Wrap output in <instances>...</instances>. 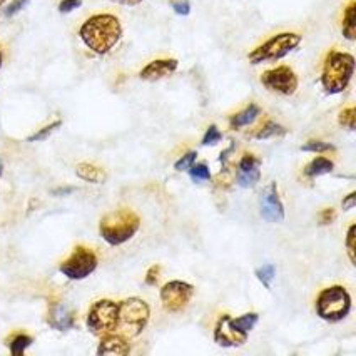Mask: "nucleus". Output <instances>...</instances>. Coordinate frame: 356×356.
I'll list each match as a JSON object with an SVG mask.
<instances>
[{
  "label": "nucleus",
  "mask_w": 356,
  "mask_h": 356,
  "mask_svg": "<svg viewBox=\"0 0 356 356\" xmlns=\"http://www.w3.org/2000/svg\"><path fill=\"white\" fill-rule=\"evenodd\" d=\"M79 37L97 56L109 54L122 39V26L113 14H94L79 29Z\"/></svg>",
  "instance_id": "nucleus-1"
},
{
  "label": "nucleus",
  "mask_w": 356,
  "mask_h": 356,
  "mask_svg": "<svg viewBox=\"0 0 356 356\" xmlns=\"http://www.w3.org/2000/svg\"><path fill=\"white\" fill-rule=\"evenodd\" d=\"M355 72V57L343 51L326 54L321 70V86L326 94H341L350 86Z\"/></svg>",
  "instance_id": "nucleus-2"
},
{
  "label": "nucleus",
  "mask_w": 356,
  "mask_h": 356,
  "mask_svg": "<svg viewBox=\"0 0 356 356\" xmlns=\"http://www.w3.org/2000/svg\"><path fill=\"white\" fill-rule=\"evenodd\" d=\"M140 227V218L129 208L114 209L102 216L99 222V233L111 246H121L134 238Z\"/></svg>",
  "instance_id": "nucleus-3"
},
{
  "label": "nucleus",
  "mask_w": 356,
  "mask_h": 356,
  "mask_svg": "<svg viewBox=\"0 0 356 356\" xmlns=\"http://www.w3.org/2000/svg\"><path fill=\"white\" fill-rule=\"evenodd\" d=\"M149 316H151V309L146 301L140 298L124 300L119 303V321L115 331L127 339L139 337L147 326Z\"/></svg>",
  "instance_id": "nucleus-4"
},
{
  "label": "nucleus",
  "mask_w": 356,
  "mask_h": 356,
  "mask_svg": "<svg viewBox=\"0 0 356 356\" xmlns=\"http://www.w3.org/2000/svg\"><path fill=\"white\" fill-rule=\"evenodd\" d=\"M314 308L321 320L330 323L341 321L351 312V296L346 288L330 286L318 295Z\"/></svg>",
  "instance_id": "nucleus-5"
},
{
  "label": "nucleus",
  "mask_w": 356,
  "mask_h": 356,
  "mask_svg": "<svg viewBox=\"0 0 356 356\" xmlns=\"http://www.w3.org/2000/svg\"><path fill=\"white\" fill-rule=\"evenodd\" d=\"M301 44V35L295 32H281L278 35H273L266 42L261 44L254 51L250 52L248 59L251 64H263V62L280 60L293 52Z\"/></svg>",
  "instance_id": "nucleus-6"
},
{
  "label": "nucleus",
  "mask_w": 356,
  "mask_h": 356,
  "mask_svg": "<svg viewBox=\"0 0 356 356\" xmlns=\"http://www.w3.org/2000/svg\"><path fill=\"white\" fill-rule=\"evenodd\" d=\"M119 321V303L113 300H99L90 306L87 313L86 325L92 334L102 338L109 333H115Z\"/></svg>",
  "instance_id": "nucleus-7"
},
{
  "label": "nucleus",
  "mask_w": 356,
  "mask_h": 356,
  "mask_svg": "<svg viewBox=\"0 0 356 356\" xmlns=\"http://www.w3.org/2000/svg\"><path fill=\"white\" fill-rule=\"evenodd\" d=\"M97 256L96 252L86 246H76L74 251L64 263H60L59 271L65 278L72 281L86 280L87 276L92 275L97 270Z\"/></svg>",
  "instance_id": "nucleus-8"
},
{
  "label": "nucleus",
  "mask_w": 356,
  "mask_h": 356,
  "mask_svg": "<svg viewBox=\"0 0 356 356\" xmlns=\"http://www.w3.org/2000/svg\"><path fill=\"white\" fill-rule=\"evenodd\" d=\"M261 84L271 92L293 96L298 90V76L289 65H280V67L264 70L261 74Z\"/></svg>",
  "instance_id": "nucleus-9"
},
{
  "label": "nucleus",
  "mask_w": 356,
  "mask_h": 356,
  "mask_svg": "<svg viewBox=\"0 0 356 356\" xmlns=\"http://www.w3.org/2000/svg\"><path fill=\"white\" fill-rule=\"evenodd\" d=\"M161 303L168 313H181L194 296V286L184 281H169L161 289Z\"/></svg>",
  "instance_id": "nucleus-10"
},
{
  "label": "nucleus",
  "mask_w": 356,
  "mask_h": 356,
  "mask_svg": "<svg viewBox=\"0 0 356 356\" xmlns=\"http://www.w3.org/2000/svg\"><path fill=\"white\" fill-rule=\"evenodd\" d=\"M261 216L268 222H281L284 219V206L278 193V184L271 183L259 196Z\"/></svg>",
  "instance_id": "nucleus-11"
},
{
  "label": "nucleus",
  "mask_w": 356,
  "mask_h": 356,
  "mask_svg": "<svg viewBox=\"0 0 356 356\" xmlns=\"http://www.w3.org/2000/svg\"><path fill=\"white\" fill-rule=\"evenodd\" d=\"M248 334L241 333L239 330H236L231 323L229 314H222L216 323V328H214V341L222 348H238L243 346L246 343Z\"/></svg>",
  "instance_id": "nucleus-12"
},
{
  "label": "nucleus",
  "mask_w": 356,
  "mask_h": 356,
  "mask_svg": "<svg viewBox=\"0 0 356 356\" xmlns=\"http://www.w3.org/2000/svg\"><path fill=\"white\" fill-rule=\"evenodd\" d=\"M261 161L252 154H244L238 163L236 183L244 189L254 188L261 179Z\"/></svg>",
  "instance_id": "nucleus-13"
},
{
  "label": "nucleus",
  "mask_w": 356,
  "mask_h": 356,
  "mask_svg": "<svg viewBox=\"0 0 356 356\" xmlns=\"http://www.w3.org/2000/svg\"><path fill=\"white\" fill-rule=\"evenodd\" d=\"M49 326L57 331L72 330L77 325L76 312L65 303H52L47 316Z\"/></svg>",
  "instance_id": "nucleus-14"
},
{
  "label": "nucleus",
  "mask_w": 356,
  "mask_h": 356,
  "mask_svg": "<svg viewBox=\"0 0 356 356\" xmlns=\"http://www.w3.org/2000/svg\"><path fill=\"white\" fill-rule=\"evenodd\" d=\"M177 65H179V62L176 59H156L149 62L146 67L140 70L139 77L147 82L161 81V79L171 76V74L176 72Z\"/></svg>",
  "instance_id": "nucleus-15"
},
{
  "label": "nucleus",
  "mask_w": 356,
  "mask_h": 356,
  "mask_svg": "<svg viewBox=\"0 0 356 356\" xmlns=\"http://www.w3.org/2000/svg\"><path fill=\"white\" fill-rule=\"evenodd\" d=\"M131 353V345L129 339L119 333H109L106 337H102L101 343L97 346V355H129Z\"/></svg>",
  "instance_id": "nucleus-16"
},
{
  "label": "nucleus",
  "mask_w": 356,
  "mask_h": 356,
  "mask_svg": "<svg viewBox=\"0 0 356 356\" xmlns=\"http://www.w3.org/2000/svg\"><path fill=\"white\" fill-rule=\"evenodd\" d=\"M261 114V109L258 104H250L244 107L243 111H239V113H236L234 115H231L229 119V126L233 127V129H241V127H246L250 126L258 119V115Z\"/></svg>",
  "instance_id": "nucleus-17"
},
{
  "label": "nucleus",
  "mask_w": 356,
  "mask_h": 356,
  "mask_svg": "<svg viewBox=\"0 0 356 356\" xmlns=\"http://www.w3.org/2000/svg\"><path fill=\"white\" fill-rule=\"evenodd\" d=\"M76 174L81 177L82 181L92 184H102L107 179V174L104 169L97 168V165L89 164V163H81L76 168Z\"/></svg>",
  "instance_id": "nucleus-18"
},
{
  "label": "nucleus",
  "mask_w": 356,
  "mask_h": 356,
  "mask_svg": "<svg viewBox=\"0 0 356 356\" xmlns=\"http://www.w3.org/2000/svg\"><path fill=\"white\" fill-rule=\"evenodd\" d=\"M341 32L348 40L356 39V0H350L343 12Z\"/></svg>",
  "instance_id": "nucleus-19"
},
{
  "label": "nucleus",
  "mask_w": 356,
  "mask_h": 356,
  "mask_svg": "<svg viewBox=\"0 0 356 356\" xmlns=\"http://www.w3.org/2000/svg\"><path fill=\"white\" fill-rule=\"evenodd\" d=\"M334 164L333 161L328 159V157H314L312 163L306 164L305 168V174L308 177H318V176H323V174H330L333 171Z\"/></svg>",
  "instance_id": "nucleus-20"
},
{
  "label": "nucleus",
  "mask_w": 356,
  "mask_h": 356,
  "mask_svg": "<svg viewBox=\"0 0 356 356\" xmlns=\"http://www.w3.org/2000/svg\"><path fill=\"white\" fill-rule=\"evenodd\" d=\"M288 132L286 127L280 126V124L273 122V121H266L261 126V129L254 134L256 139H271V138H281Z\"/></svg>",
  "instance_id": "nucleus-21"
},
{
  "label": "nucleus",
  "mask_w": 356,
  "mask_h": 356,
  "mask_svg": "<svg viewBox=\"0 0 356 356\" xmlns=\"http://www.w3.org/2000/svg\"><path fill=\"white\" fill-rule=\"evenodd\" d=\"M34 343V338L29 337V334H24V333H19V334H14L12 339L9 341V348H10V353L14 356H20L26 353V350L29 346Z\"/></svg>",
  "instance_id": "nucleus-22"
},
{
  "label": "nucleus",
  "mask_w": 356,
  "mask_h": 356,
  "mask_svg": "<svg viewBox=\"0 0 356 356\" xmlns=\"http://www.w3.org/2000/svg\"><path fill=\"white\" fill-rule=\"evenodd\" d=\"M258 320H259L258 313H246V314H243V316L236 318V320L231 318V323H233V326L236 330H239L244 334H250V331L254 328Z\"/></svg>",
  "instance_id": "nucleus-23"
},
{
  "label": "nucleus",
  "mask_w": 356,
  "mask_h": 356,
  "mask_svg": "<svg viewBox=\"0 0 356 356\" xmlns=\"http://www.w3.org/2000/svg\"><path fill=\"white\" fill-rule=\"evenodd\" d=\"M275 276H276L275 264H264V266H261L256 270V278L259 280V283H263V286L266 289L271 288V283L273 280H275Z\"/></svg>",
  "instance_id": "nucleus-24"
},
{
  "label": "nucleus",
  "mask_w": 356,
  "mask_h": 356,
  "mask_svg": "<svg viewBox=\"0 0 356 356\" xmlns=\"http://www.w3.org/2000/svg\"><path fill=\"white\" fill-rule=\"evenodd\" d=\"M301 151L323 154V152H334L337 151V147H334L333 144L325 143V140H308V143L301 146Z\"/></svg>",
  "instance_id": "nucleus-25"
},
{
  "label": "nucleus",
  "mask_w": 356,
  "mask_h": 356,
  "mask_svg": "<svg viewBox=\"0 0 356 356\" xmlns=\"http://www.w3.org/2000/svg\"><path fill=\"white\" fill-rule=\"evenodd\" d=\"M188 171L194 183H202V181L211 179V171L206 164H193Z\"/></svg>",
  "instance_id": "nucleus-26"
},
{
  "label": "nucleus",
  "mask_w": 356,
  "mask_h": 356,
  "mask_svg": "<svg viewBox=\"0 0 356 356\" xmlns=\"http://www.w3.org/2000/svg\"><path fill=\"white\" fill-rule=\"evenodd\" d=\"M60 126H62V121H54L52 124H49V126H45V127H42V129L37 131L35 134L29 136L27 140H29V143H40V140H45L49 138V136L52 134L54 131L59 129Z\"/></svg>",
  "instance_id": "nucleus-27"
},
{
  "label": "nucleus",
  "mask_w": 356,
  "mask_h": 356,
  "mask_svg": "<svg viewBox=\"0 0 356 356\" xmlns=\"http://www.w3.org/2000/svg\"><path fill=\"white\" fill-rule=\"evenodd\" d=\"M338 122L341 124L343 127H346V129L355 131V127H356V109L355 107L351 106V107H346V109H343L341 113H339Z\"/></svg>",
  "instance_id": "nucleus-28"
},
{
  "label": "nucleus",
  "mask_w": 356,
  "mask_h": 356,
  "mask_svg": "<svg viewBox=\"0 0 356 356\" xmlns=\"http://www.w3.org/2000/svg\"><path fill=\"white\" fill-rule=\"evenodd\" d=\"M221 139H222L221 131L218 129V126H214L213 124V126L208 127L204 138H202V146H214V144H218Z\"/></svg>",
  "instance_id": "nucleus-29"
},
{
  "label": "nucleus",
  "mask_w": 356,
  "mask_h": 356,
  "mask_svg": "<svg viewBox=\"0 0 356 356\" xmlns=\"http://www.w3.org/2000/svg\"><path fill=\"white\" fill-rule=\"evenodd\" d=\"M29 2H31V0H12L9 6L3 9V15H6V17H14V15H17L19 12L26 9Z\"/></svg>",
  "instance_id": "nucleus-30"
},
{
  "label": "nucleus",
  "mask_w": 356,
  "mask_h": 356,
  "mask_svg": "<svg viewBox=\"0 0 356 356\" xmlns=\"http://www.w3.org/2000/svg\"><path fill=\"white\" fill-rule=\"evenodd\" d=\"M196 157H197V152L189 151L188 154H184L179 161H177L176 164H174V169H176V171H179V172L181 171H188V169L191 168L194 163H196Z\"/></svg>",
  "instance_id": "nucleus-31"
},
{
  "label": "nucleus",
  "mask_w": 356,
  "mask_h": 356,
  "mask_svg": "<svg viewBox=\"0 0 356 356\" xmlns=\"http://www.w3.org/2000/svg\"><path fill=\"white\" fill-rule=\"evenodd\" d=\"M355 233H356V226L351 225L350 229H348V233H346V241H345L348 258H350L351 264H355V261H356L355 259V238H356Z\"/></svg>",
  "instance_id": "nucleus-32"
},
{
  "label": "nucleus",
  "mask_w": 356,
  "mask_h": 356,
  "mask_svg": "<svg viewBox=\"0 0 356 356\" xmlns=\"http://www.w3.org/2000/svg\"><path fill=\"white\" fill-rule=\"evenodd\" d=\"M171 7L177 15H184V17L189 15V12H191V3H189V0H172Z\"/></svg>",
  "instance_id": "nucleus-33"
},
{
  "label": "nucleus",
  "mask_w": 356,
  "mask_h": 356,
  "mask_svg": "<svg viewBox=\"0 0 356 356\" xmlns=\"http://www.w3.org/2000/svg\"><path fill=\"white\" fill-rule=\"evenodd\" d=\"M82 6V0H60L59 12L60 14H70Z\"/></svg>",
  "instance_id": "nucleus-34"
},
{
  "label": "nucleus",
  "mask_w": 356,
  "mask_h": 356,
  "mask_svg": "<svg viewBox=\"0 0 356 356\" xmlns=\"http://www.w3.org/2000/svg\"><path fill=\"white\" fill-rule=\"evenodd\" d=\"M159 275H161V266L159 264H156V266H151L149 268L147 275H146V284L149 286H154L157 283V280H159Z\"/></svg>",
  "instance_id": "nucleus-35"
},
{
  "label": "nucleus",
  "mask_w": 356,
  "mask_h": 356,
  "mask_svg": "<svg viewBox=\"0 0 356 356\" xmlns=\"http://www.w3.org/2000/svg\"><path fill=\"white\" fill-rule=\"evenodd\" d=\"M334 216H337V214H334L333 208L323 209L320 213V222L321 225H331V222L334 221Z\"/></svg>",
  "instance_id": "nucleus-36"
},
{
  "label": "nucleus",
  "mask_w": 356,
  "mask_h": 356,
  "mask_svg": "<svg viewBox=\"0 0 356 356\" xmlns=\"http://www.w3.org/2000/svg\"><path fill=\"white\" fill-rule=\"evenodd\" d=\"M341 206H343V209H345V211L353 209L355 206H356V193H350V194H348L345 200H343Z\"/></svg>",
  "instance_id": "nucleus-37"
},
{
  "label": "nucleus",
  "mask_w": 356,
  "mask_h": 356,
  "mask_svg": "<svg viewBox=\"0 0 356 356\" xmlns=\"http://www.w3.org/2000/svg\"><path fill=\"white\" fill-rule=\"evenodd\" d=\"M111 2L114 3H119V6H127V7H132V6H139L143 0H111Z\"/></svg>",
  "instance_id": "nucleus-38"
},
{
  "label": "nucleus",
  "mask_w": 356,
  "mask_h": 356,
  "mask_svg": "<svg viewBox=\"0 0 356 356\" xmlns=\"http://www.w3.org/2000/svg\"><path fill=\"white\" fill-rule=\"evenodd\" d=\"M56 196H67V194L74 193V188H59V189H54L52 191Z\"/></svg>",
  "instance_id": "nucleus-39"
},
{
  "label": "nucleus",
  "mask_w": 356,
  "mask_h": 356,
  "mask_svg": "<svg viewBox=\"0 0 356 356\" xmlns=\"http://www.w3.org/2000/svg\"><path fill=\"white\" fill-rule=\"evenodd\" d=\"M3 64V54H2V49H0V67H2Z\"/></svg>",
  "instance_id": "nucleus-40"
},
{
  "label": "nucleus",
  "mask_w": 356,
  "mask_h": 356,
  "mask_svg": "<svg viewBox=\"0 0 356 356\" xmlns=\"http://www.w3.org/2000/svg\"><path fill=\"white\" fill-rule=\"evenodd\" d=\"M6 3H7V0H0V9H2V7L6 6Z\"/></svg>",
  "instance_id": "nucleus-41"
}]
</instances>
